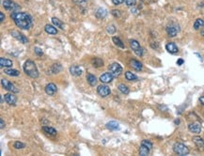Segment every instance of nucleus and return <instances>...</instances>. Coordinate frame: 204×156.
I'll return each mask as SVG.
<instances>
[{"label":"nucleus","instance_id":"nucleus-40","mask_svg":"<svg viewBox=\"0 0 204 156\" xmlns=\"http://www.w3.org/2000/svg\"><path fill=\"white\" fill-rule=\"evenodd\" d=\"M124 1H125V0H112L113 4H114V5H116V6L122 4V3H123Z\"/></svg>","mask_w":204,"mask_h":156},{"label":"nucleus","instance_id":"nucleus-4","mask_svg":"<svg viewBox=\"0 0 204 156\" xmlns=\"http://www.w3.org/2000/svg\"><path fill=\"white\" fill-rule=\"evenodd\" d=\"M166 31L169 37H176L178 35V33L180 32V25L175 23H172L167 25Z\"/></svg>","mask_w":204,"mask_h":156},{"label":"nucleus","instance_id":"nucleus-42","mask_svg":"<svg viewBox=\"0 0 204 156\" xmlns=\"http://www.w3.org/2000/svg\"><path fill=\"white\" fill-rule=\"evenodd\" d=\"M5 20V15H4V13L3 12H0V22H3Z\"/></svg>","mask_w":204,"mask_h":156},{"label":"nucleus","instance_id":"nucleus-34","mask_svg":"<svg viewBox=\"0 0 204 156\" xmlns=\"http://www.w3.org/2000/svg\"><path fill=\"white\" fill-rule=\"evenodd\" d=\"M141 145L147 147V148H149L150 150H151V149H152V143H151L150 140H147V139H144V140H142Z\"/></svg>","mask_w":204,"mask_h":156},{"label":"nucleus","instance_id":"nucleus-29","mask_svg":"<svg viewBox=\"0 0 204 156\" xmlns=\"http://www.w3.org/2000/svg\"><path fill=\"white\" fill-rule=\"evenodd\" d=\"M125 78L128 81H135V80H138V76L135 74H134L133 73H131V72H126L125 73Z\"/></svg>","mask_w":204,"mask_h":156},{"label":"nucleus","instance_id":"nucleus-15","mask_svg":"<svg viewBox=\"0 0 204 156\" xmlns=\"http://www.w3.org/2000/svg\"><path fill=\"white\" fill-rule=\"evenodd\" d=\"M166 49H167V51L168 52V53H170V54H176V53H178V51H179V48H178V46L175 44L174 42L167 43Z\"/></svg>","mask_w":204,"mask_h":156},{"label":"nucleus","instance_id":"nucleus-23","mask_svg":"<svg viewBox=\"0 0 204 156\" xmlns=\"http://www.w3.org/2000/svg\"><path fill=\"white\" fill-rule=\"evenodd\" d=\"M91 64L94 68H99V67L104 66V61L103 59H101L99 57H94L91 59Z\"/></svg>","mask_w":204,"mask_h":156},{"label":"nucleus","instance_id":"nucleus-26","mask_svg":"<svg viewBox=\"0 0 204 156\" xmlns=\"http://www.w3.org/2000/svg\"><path fill=\"white\" fill-rule=\"evenodd\" d=\"M42 130L44 131V133L50 135H57V131L56 129H54L53 127H50V126H44L42 127Z\"/></svg>","mask_w":204,"mask_h":156},{"label":"nucleus","instance_id":"nucleus-41","mask_svg":"<svg viewBox=\"0 0 204 156\" xmlns=\"http://www.w3.org/2000/svg\"><path fill=\"white\" fill-rule=\"evenodd\" d=\"M4 127H5V123H4V120H3V119L1 118V119H0V128L3 129Z\"/></svg>","mask_w":204,"mask_h":156},{"label":"nucleus","instance_id":"nucleus-38","mask_svg":"<svg viewBox=\"0 0 204 156\" xmlns=\"http://www.w3.org/2000/svg\"><path fill=\"white\" fill-rule=\"evenodd\" d=\"M137 3V0H125V4L128 7H134Z\"/></svg>","mask_w":204,"mask_h":156},{"label":"nucleus","instance_id":"nucleus-43","mask_svg":"<svg viewBox=\"0 0 204 156\" xmlns=\"http://www.w3.org/2000/svg\"><path fill=\"white\" fill-rule=\"evenodd\" d=\"M183 62H184V61H183V59H178V60H177V64H178V65H180V66L183 65Z\"/></svg>","mask_w":204,"mask_h":156},{"label":"nucleus","instance_id":"nucleus-27","mask_svg":"<svg viewBox=\"0 0 204 156\" xmlns=\"http://www.w3.org/2000/svg\"><path fill=\"white\" fill-rule=\"evenodd\" d=\"M61 70H62V66L59 63H55L51 67V72L53 73H58L61 72Z\"/></svg>","mask_w":204,"mask_h":156},{"label":"nucleus","instance_id":"nucleus-9","mask_svg":"<svg viewBox=\"0 0 204 156\" xmlns=\"http://www.w3.org/2000/svg\"><path fill=\"white\" fill-rule=\"evenodd\" d=\"M97 92L101 97H106L110 94L111 90H110L109 86H107L106 85H101L97 88Z\"/></svg>","mask_w":204,"mask_h":156},{"label":"nucleus","instance_id":"nucleus-22","mask_svg":"<svg viewBox=\"0 0 204 156\" xmlns=\"http://www.w3.org/2000/svg\"><path fill=\"white\" fill-rule=\"evenodd\" d=\"M44 30H45L46 33L50 34V35H57V29L51 24H46L45 28H44Z\"/></svg>","mask_w":204,"mask_h":156},{"label":"nucleus","instance_id":"nucleus-5","mask_svg":"<svg viewBox=\"0 0 204 156\" xmlns=\"http://www.w3.org/2000/svg\"><path fill=\"white\" fill-rule=\"evenodd\" d=\"M108 69H109V72L111 73V74L114 77L120 76L122 73V67L118 63H112L108 67Z\"/></svg>","mask_w":204,"mask_h":156},{"label":"nucleus","instance_id":"nucleus-25","mask_svg":"<svg viewBox=\"0 0 204 156\" xmlns=\"http://www.w3.org/2000/svg\"><path fill=\"white\" fill-rule=\"evenodd\" d=\"M203 25H204V20L199 18V19H197L196 21H195L193 28H194L195 30H199V29H200L203 27Z\"/></svg>","mask_w":204,"mask_h":156},{"label":"nucleus","instance_id":"nucleus-1","mask_svg":"<svg viewBox=\"0 0 204 156\" xmlns=\"http://www.w3.org/2000/svg\"><path fill=\"white\" fill-rule=\"evenodd\" d=\"M11 18L14 21L15 24L21 29H29L33 25L32 17L27 12L13 11L11 14Z\"/></svg>","mask_w":204,"mask_h":156},{"label":"nucleus","instance_id":"nucleus-31","mask_svg":"<svg viewBox=\"0 0 204 156\" xmlns=\"http://www.w3.org/2000/svg\"><path fill=\"white\" fill-rule=\"evenodd\" d=\"M150 151H151V150H150L149 148H147V147L141 145V146H140V149H139V154L142 155V156H147V155H149Z\"/></svg>","mask_w":204,"mask_h":156},{"label":"nucleus","instance_id":"nucleus-3","mask_svg":"<svg viewBox=\"0 0 204 156\" xmlns=\"http://www.w3.org/2000/svg\"><path fill=\"white\" fill-rule=\"evenodd\" d=\"M173 151L176 154L178 155H182V156H185L189 153V149L186 147L184 144L177 142L174 144L173 146Z\"/></svg>","mask_w":204,"mask_h":156},{"label":"nucleus","instance_id":"nucleus-18","mask_svg":"<svg viewBox=\"0 0 204 156\" xmlns=\"http://www.w3.org/2000/svg\"><path fill=\"white\" fill-rule=\"evenodd\" d=\"M193 142L195 143L199 150H204V140L200 136H194L193 137Z\"/></svg>","mask_w":204,"mask_h":156},{"label":"nucleus","instance_id":"nucleus-47","mask_svg":"<svg viewBox=\"0 0 204 156\" xmlns=\"http://www.w3.org/2000/svg\"><path fill=\"white\" fill-rule=\"evenodd\" d=\"M131 11H132V12H134V13H138V10H134V8H132Z\"/></svg>","mask_w":204,"mask_h":156},{"label":"nucleus","instance_id":"nucleus-19","mask_svg":"<svg viewBox=\"0 0 204 156\" xmlns=\"http://www.w3.org/2000/svg\"><path fill=\"white\" fill-rule=\"evenodd\" d=\"M130 65H131V67L134 69V70H135V71H141L142 70V64L138 61V60H135V59H132L131 61H130Z\"/></svg>","mask_w":204,"mask_h":156},{"label":"nucleus","instance_id":"nucleus-45","mask_svg":"<svg viewBox=\"0 0 204 156\" xmlns=\"http://www.w3.org/2000/svg\"><path fill=\"white\" fill-rule=\"evenodd\" d=\"M199 102L201 103L202 106H204V96H201V97L199 98Z\"/></svg>","mask_w":204,"mask_h":156},{"label":"nucleus","instance_id":"nucleus-24","mask_svg":"<svg viewBox=\"0 0 204 156\" xmlns=\"http://www.w3.org/2000/svg\"><path fill=\"white\" fill-rule=\"evenodd\" d=\"M87 81L91 86H94L97 83V78L95 77V75H93L91 73H88L87 74Z\"/></svg>","mask_w":204,"mask_h":156},{"label":"nucleus","instance_id":"nucleus-2","mask_svg":"<svg viewBox=\"0 0 204 156\" xmlns=\"http://www.w3.org/2000/svg\"><path fill=\"white\" fill-rule=\"evenodd\" d=\"M24 71L28 76L32 78H37L39 76V71L36 64L32 60H27L24 64Z\"/></svg>","mask_w":204,"mask_h":156},{"label":"nucleus","instance_id":"nucleus-37","mask_svg":"<svg viewBox=\"0 0 204 156\" xmlns=\"http://www.w3.org/2000/svg\"><path fill=\"white\" fill-rule=\"evenodd\" d=\"M34 52H35V54L38 56V57H42L44 56V52H42V50L39 47H35L34 48Z\"/></svg>","mask_w":204,"mask_h":156},{"label":"nucleus","instance_id":"nucleus-35","mask_svg":"<svg viewBox=\"0 0 204 156\" xmlns=\"http://www.w3.org/2000/svg\"><path fill=\"white\" fill-rule=\"evenodd\" d=\"M13 147H14L15 149H17V150H20V149H24V147H25V145H24V143L20 142V141H16V142L13 144Z\"/></svg>","mask_w":204,"mask_h":156},{"label":"nucleus","instance_id":"nucleus-46","mask_svg":"<svg viewBox=\"0 0 204 156\" xmlns=\"http://www.w3.org/2000/svg\"><path fill=\"white\" fill-rule=\"evenodd\" d=\"M200 34H201V36H203V37H204V25H203V27L200 28Z\"/></svg>","mask_w":204,"mask_h":156},{"label":"nucleus","instance_id":"nucleus-32","mask_svg":"<svg viewBox=\"0 0 204 156\" xmlns=\"http://www.w3.org/2000/svg\"><path fill=\"white\" fill-rule=\"evenodd\" d=\"M52 22H53V24L56 25V27L59 28L60 29H64V28H63V23L60 20H59V19L56 18V17H53V18H52Z\"/></svg>","mask_w":204,"mask_h":156},{"label":"nucleus","instance_id":"nucleus-6","mask_svg":"<svg viewBox=\"0 0 204 156\" xmlns=\"http://www.w3.org/2000/svg\"><path fill=\"white\" fill-rule=\"evenodd\" d=\"M130 46H131V48L134 50V52L135 53V55H138V56H139V57L143 56L144 50H143V48L140 46L139 42H138V41H135V40H131V41H130Z\"/></svg>","mask_w":204,"mask_h":156},{"label":"nucleus","instance_id":"nucleus-14","mask_svg":"<svg viewBox=\"0 0 204 156\" xmlns=\"http://www.w3.org/2000/svg\"><path fill=\"white\" fill-rule=\"evenodd\" d=\"M57 88L54 83H49L45 86V92L47 95H50V96L54 95L57 92Z\"/></svg>","mask_w":204,"mask_h":156},{"label":"nucleus","instance_id":"nucleus-39","mask_svg":"<svg viewBox=\"0 0 204 156\" xmlns=\"http://www.w3.org/2000/svg\"><path fill=\"white\" fill-rule=\"evenodd\" d=\"M111 13H112V15L115 16V17H120V16H121V11H118V10H113V11H111Z\"/></svg>","mask_w":204,"mask_h":156},{"label":"nucleus","instance_id":"nucleus-10","mask_svg":"<svg viewBox=\"0 0 204 156\" xmlns=\"http://www.w3.org/2000/svg\"><path fill=\"white\" fill-rule=\"evenodd\" d=\"M11 36L14 37L16 40H18L22 43H28V38L25 37L24 34H22V33H20L18 31H11Z\"/></svg>","mask_w":204,"mask_h":156},{"label":"nucleus","instance_id":"nucleus-44","mask_svg":"<svg viewBox=\"0 0 204 156\" xmlns=\"http://www.w3.org/2000/svg\"><path fill=\"white\" fill-rule=\"evenodd\" d=\"M73 1L77 4H80V3H85L86 2V0H73Z\"/></svg>","mask_w":204,"mask_h":156},{"label":"nucleus","instance_id":"nucleus-28","mask_svg":"<svg viewBox=\"0 0 204 156\" xmlns=\"http://www.w3.org/2000/svg\"><path fill=\"white\" fill-rule=\"evenodd\" d=\"M4 73L10 76H18L20 74L19 71L14 70V69H5Z\"/></svg>","mask_w":204,"mask_h":156},{"label":"nucleus","instance_id":"nucleus-8","mask_svg":"<svg viewBox=\"0 0 204 156\" xmlns=\"http://www.w3.org/2000/svg\"><path fill=\"white\" fill-rule=\"evenodd\" d=\"M1 85H2V86H3L5 89L11 91V92L17 93V92L19 91L18 89L15 88V86L12 83H11L10 81H8L7 79H1Z\"/></svg>","mask_w":204,"mask_h":156},{"label":"nucleus","instance_id":"nucleus-12","mask_svg":"<svg viewBox=\"0 0 204 156\" xmlns=\"http://www.w3.org/2000/svg\"><path fill=\"white\" fill-rule=\"evenodd\" d=\"M114 76L111 74V73H105L104 74H102L100 76V81L102 83H105V84H108V83H111L112 80H113Z\"/></svg>","mask_w":204,"mask_h":156},{"label":"nucleus","instance_id":"nucleus-16","mask_svg":"<svg viewBox=\"0 0 204 156\" xmlns=\"http://www.w3.org/2000/svg\"><path fill=\"white\" fill-rule=\"evenodd\" d=\"M106 15H107V11L104 8H99L95 11V16L98 19H104L106 17Z\"/></svg>","mask_w":204,"mask_h":156},{"label":"nucleus","instance_id":"nucleus-7","mask_svg":"<svg viewBox=\"0 0 204 156\" xmlns=\"http://www.w3.org/2000/svg\"><path fill=\"white\" fill-rule=\"evenodd\" d=\"M3 7L5 8V10L11 11V12L16 11L17 10H19L20 6L17 5L15 2L11 1V0H4L3 1Z\"/></svg>","mask_w":204,"mask_h":156},{"label":"nucleus","instance_id":"nucleus-21","mask_svg":"<svg viewBox=\"0 0 204 156\" xmlns=\"http://www.w3.org/2000/svg\"><path fill=\"white\" fill-rule=\"evenodd\" d=\"M12 61L10 59H7V58H4V57H0V66L2 68H11L12 66Z\"/></svg>","mask_w":204,"mask_h":156},{"label":"nucleus","instance_id":"nucleus-48","mask_svg":"<svg viewBox=\"0 0 204 156\" xmlns=\"http://www.w3.org/2000/svg\"><path fill=\"white\" fill-rule=\"evenodd\" d=\"M179 122H180V120H179V119H178V120H175V123H179Z\"/></svg>","mask_w":204,"mask_h":156},{"label":"nucleus","instance_id":"nucleus-33","mask_svg":"<svg viewBox=\"0 0 204 156\" xmlns=\"http://www.w3.org/2000/svg\"><path fill=\"white\" fill-rule=\"evenodd\" d=\"M112 41H113V42L115 43V45H117L118 47H120V48H124V44H123V42L121 41V39H118V37H113V38H112Z\"/></svg>","mask_w":204,"mask_h":156},{"label":"nucleus","instance_id":"nucleus-30","mask_svg":"<svg viewBox=\"0 0 204 156\" xmlns=\"http://www.w3.org/2000/svg\"><path fill=\"white\" fill-rule=\"evenodd\" d=\"M118 90H120L121 93H123V94H125V95L129 94V92H130V90H129V89H128V86H125L124 84L118 85Z\"/></svg>","mask_w":204,"mask_h":156},{"label":"nucleus","instance_id":"nucleus-36","mask_svg":"<svg viewBox=\"0 0 204 156\" xmlns=\"http://www.w3.org/2000/svg\"><path fill=\"white\" fill-rule=\"evenodd\" d=\"M106 30L109 34H114L116 32V28H115V25L111 24V25H108L106 28Z\"/></svg>","mask_w":204,"mask_h":156},{"label":"nucleus","instance_id":"nucleus-17","mask_svg":"<svg viewBox=\"0 0 204 156\" xmlns=\"http://www.w3.org/2000/svg\"><path fill=\"white\" fill-rule=\"evenodd\" d=\"M70 73L73 76H80L82 74V70L79 66L77 65H73L70 67Z\"/></svg>","mask_w":204,"mask_h":156},{"label":"nucleus","instance_id":"nucleus-11","mask_svg":"<svg viewBox=\"0 0 204 156\" xmlns=\"http://www.w3.org/2000/svg\"><path fill=\"white\" fill-rule=\"evenodd\" d=\"M4 100L8 105H15L17 102V97L12 93H7L4 95Z\"/></svg>","mask_w":204,"mask_h":156},{"label":"nucleus","instance_id":"nucleus-20","mask_svg":"<svg viewBox=\"0 0 204 156\" xmlns=\"http://www.w3.org/2000/svg\"><path fill=\"white\" fill-rule=\"evenodd\" d=\"M105 126L108 130H110V131H115V130L118 129L120 124H118V122H117V121H115V120H111V121H109V122H107Z\"/></svg>","mask_w":204,"mask_h":156},{"label":"nucleus","instance_id":"nucleus-13","mask_svg":"<svg viewBox=\"0 0 204 156\" xmlns=\"http://www.w3.org/2000/svg\"><path fill=\"white\" fill-rule=\"evenodd\" d=\"M189 131L193 134H199L201 132V125L199 122H193L188 126Z\"/></svg>","mask_w":204,"mask_h":156}]
</instances>
